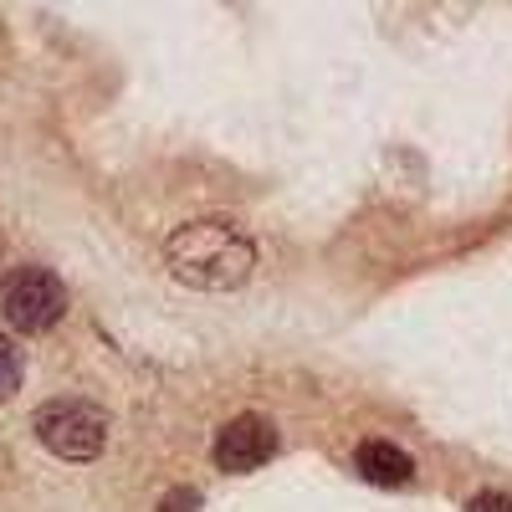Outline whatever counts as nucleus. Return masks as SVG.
Wrapping results in <instances>:
<instances>
[{"label": "nucleus", "instance_id": "obj_8", "mask_svg": "<svg viewBox=\"0 0 512 512\" xmlns=\"http://www.w3.org/2000/svg\"><path fill=\"white\" fill-rule=\"evenodd\" d=\"M466 512H512V497L507 492H477L466 502Z\"/></svg>", "mask_w": 512, "mask_h": 512}, {"label": "nucleus", "instance_id": "obj_7", "mask_svg": "<svg viewBox=\"0 0 512 512\" xmlns=\"http://www.w3.org/2000/svg\"><path fill=\"white\" fill-rule=\"evenodd\" d=\"M195 507H200V492L195 487H169L164 502H159V512H195Z\"/></svg>", "mask_w": 512, "mask_h": 512}, {"label": "nucleus", "instance_id": "obj_2", "mask_svg": "<svg viewBox=\"0 0 512 512\" xmlns=\"http://www.w3.org/2000/svg\"><path fill=\"white\" fill-rule=\"evenodd\" d=\"M36 441L62 461H93L108 446V410L93 400H47L31 420Z\"/></svg>", "mask_w": 512, "mask_h": 512}, {"label": "nucleus", "instance_id": "obj_1", "mask_svg": "<svg viewBox=\"0 0 512 512\" xmlns=\"http://www.w3.org/2000/svg\"><path fill=\"white\" fill-rule=\"evenodd\" d=\"M164 262L185 287L200 292H231L251 277L256 246L241 226L231 221H190L164 241Z\"/></svg>", "mask_w": 512, "mask_h": 512}, {"label": "nucleus", "instance_id": "obj_6", "mask_svg": "<svg viewBox=\"0 0 512 512\" xmlns=\"http://www.w3.org/2000/svg\"><path fill=\"white\" fill-rule=\"evenodd\" d=\"M21 390V349L0 333V400H11Z\"/></svg>", "mask_w": 512, "mask_h": 512}, {"label": "nucleus", "instance_id": "obj_5", "mask_svg": "<svg viewBox=\"0 0 512 512\" xmlns=\"http://www.w3.org/2000/svg\"><path fill=\"white\" fill-rule=\"evenodd\" d=\"M354 472H359L364 482H374V487H405V482L415 477V461H410V451H400L395 441H364V446L354 451Z\"/></svg>", "mask_w": 512, "mask_h": 512}, {"label": "nucleus", "instance_id": "obj_3", "mask_svg": "<svg viewBox=\"0 0 512 512\" xmlns=\"http://www.w3.org/2000/svg\"><path fill=\"white\" fill-rule=\"evenodd\" d=\"M67 313V287L52 267H11L0 277V318L16 333H47L57 328V318Z\"/></svg>", "mask_w": 512, "mask_h": 512}, {"label": "nucleus", "instance_id": "obj_4", "mask_svg": "<svg viewBox=\"0 0 512 512\" xmlns=\"http://www.w3.org/2000/svg\"><path fill=\"white\" fill-rule=\"evenodd\" d=\"M277 456V425L267 415H236L216 431V446H210V461L221 466V472H256V466H267Z\"/></svg>", "mask_w": 512, "mask_h": 512}]
</instances>
